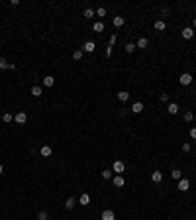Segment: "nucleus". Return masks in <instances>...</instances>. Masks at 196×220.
<instances>
[{
  "label": "nucleus",
  "instance_id": "1",
  "mask_svg": "<svg viewBox=\"0 0 196 220\" xmlns=\"http://www.w3.org/2000/svg\"><path fill=\"white\" fill-rule=\"evenodd\" d=\"M14 120H16V122H18V124H20V126H22V124H26V122H28V114H26V112H24V110H20V112H18V114H16V116H14Z\"/></svg>",
  "mask_w": 196,
  "mask_h": 220
},
{
  "label": "nucleus",
  "instance_id": "37",
  "mask_svg": "<svg viewBox=\"0 0 196 220\" xmlns=\"http://www.w3.org/2000/svg\"><path fill=\"white\" fill-rule=\"evenodd\" d=\"M2 173H4V165L0 163V175H2Z\"/></svg>",
  "mask_w": 196,
  "mask_h": 220
},
{
  "label": "nucleus",
  "instance_id": "30",
  "mask_svg": "<svg viewBox=\"0 0 196 220\" xmlns=\"http://www.w3.org/2000/svg\"><path fill=\"white\" fill-rule=\"evenodd\" d=\"M96 16H98V18H104V16H106V8H104V6H100V8L96 10Z\"/></svg>",
  "mask_w": 196,
  "mask_h": 220
},
{
  "label": "nucleus",
  "instance_id": "3",
  "mask_svg": "<svg viewBox=\"0 0 196 220\" xmlns=\"http://www.w3.org/2000/svg\"><path fill=\"white\" fill-rule=\"evenodd\" d=\"M188 187H190V181H188V179H181V181H178V185H177V189L182 191V193H186Z\"/></svg>",
  "mask_w": 196,
  "mask_h": 220
},
{
  "label": "nucleus",
  "instance_id": "19",
  "mask_svg": "<svg viewBox=\"0 0 196 220\" xmlns=\"http://www.w3.org/2000/svg\"><path fill=\"white\" fill-rule=\"evenodd\" d=\"M118 98L122 100V102H126V100L130 98V93H128V90H120V93H118Z\"/></svg>",
  "mask_w": 196,
  "mask_h": 220
},
{
  "label": "nucleus",
  "instance_id": "4",
  "mask_svg": "<svg viewBox=\"0 0 196 220\" xmlns=\"http://www.w3.org/2000/svg\"><path fill=\"white\" fill-rule=\"evenodd\" d=\"M100 220H116V216H114V210L106 208V210L102 212V216H100Z\"/></svg>",
  "mask_w": 196,
  "mask_h": 220
},
{
  "label": "nucleus",
  "instance_id": "11",
  "mask_svg": "<svg viewBox=\"0 0 196 220\" xmlns=\"http://www.w3.org/2000/svg\"><path fill=\"white\" fill-rule=\"evenodd\" d=\"M124 169H126L124 161H114V171H116V173H124Z\"/></svg>",
  "mask_w": 196,
  "mask_h": 220
},
{
  "label": "nucleus",
  "instance_id": "17",
  "mask_svg": "<svg viewBox=\"0 0 196 220\" xmlns=\"http://www.w3.org/2000/svg\"><path fill=\"white\" fill-rule=\"evenodd\" d=\"M171 177H173L174 181H181V179H182V171H178V169H173V171H171Z\"/></svg>",
  "mask_w": 196,
  "mask_h": 220
},
{
  "label": "nucleus",
  "instance_id": "7",
  "mask_svg": "<svg viewBox=\"0 0 196 220\" xmlns=\"http://www.w3.org/2000/svg\"><path fill=\"white\" fill-rule=\"evenodd\" d=\"M0 69H2V71H4V69H12V71H14V69H16V65H12V63H8L4 57H0Z\"/></svg>",
  "mask_w": 196,
  "mask_h": 220
},
{
  "label": "nucleus",
  "instance_id": "29",
  "mask_svg": "<svg viewBox=\"0 0 196 220\" xmlns=\"http://www.w3.org/2000/svg\"><path fill=\"white\" fill-rule=\"evenodd\" d=\"M102 179H106V181L112 179V171H110V169H104V171H102Z\"/></svg>",
  "mask_w": 196,
  "mask_h": 220
},
{
  "label": "nucleus",
  "instance_id": "14",
  "mask_svg": "<svg viewBox=\"0 0 196 220\" xmlns=\"http://www.w3.org/2000/svg\"><path fill=\"white\" fill-rule=\"evenodd\" d=\"M82 16H84L86 20H90V18H94V16H96V10H92V8H86V10L82 12Z\"/></svg>",
  "mask_w": 196,
  "mask_h": 220
},
{
  "label": "nucleus",
  "instance_id": "32",
  "mask_svg": "<svg viewBox=\"0 0 196 220\" xmlns=\"http://www.w3.org/2000/svg\"><path fill=\"white\" fill-rule=\"evenodd\" d=\"M159 100H161V102H167V100H169V94L161 93V94H159Z\"/></svg>",
  "mask_w": 196,
  "mask_h": 220
},
{
  "label": "nucleus",
  "instance_id": "9",
  "mask_svg": "<svg viewBox=\"0 0 196 220\" xmlns=\"http://www.w3.org/2000/svg\"><path fill=\"white\" fill-rule=\"evenodd\" d=\"M131 112H134V114H139V112H143V102H139V100H137V102H134V106H131Z\"/></svg>",
  "mask_w": 196,
  "mask_h": 220
},
{
  "label": "nucleus",
  "instance_id": "2",
  "mask_svg": "<svg viewBox=\"0 0 196 220\" xmlns=\"http://www.w3.org/2000/svg\"><path fill=\"white\" fill-rule=\"evenodd\" d=\"M178 81H181V85H182V87H188V85L192 83V75H190V73H182Z\"/></svg>",
  "mask_w": 196,
  "mask_h": 220
},
{
  "label": "nucleus",
  "instance_id": "34",
  "mask_svg": "<svg viewBox=\"0 0 196 220\" xmlns=\"http://www.w3.org/2000/svg\"><path fill=\"white\" fill-rule=\"evenodd\" d=\"M190 149H192V146H190L188 142H186V143H182V152H190Z\"/></svg>",
  "mask_w": 196,
  "mask_h": 220
},
{
  "label": "nucleus",
  "instance_id": "22",
  "mask_svg": "<svg viewBox=\"0 0 196 220\" xmlns=\"http://www.w3.org/2000/svg\"><path fill=\"white\" fill-rule=\"evenodd\" d=\"M41 155H43V157H49V155H51V146H43V147H41Z\"/></svg>",
  "mask_w": 196,
  "mask_h": 220
},
{
  "label": "nucleus",
  "instance_id": "35",
  "mask_svg": "<svg viewBox=\"0 0 196 220\" xmlns=\"http://www.w3.org/2000/svg\"><path fill=\"white\" fill-rule=\"evenodd\" d=\"M106 57H112V45L106 47Z\"/></svg>",
  "mask_w": 196,
  "mask_h": 220
},
{
  "label": "nucleus",
  "instance_id": "10",
  "mask_svg": "<svg viewBox=\"0 0 196 220\" xmlns=\"http://www.w3.org/2000/svg\"><path fill=\"white\" fill-rule=\"evenodd\" d=\"M182 37H184V39H192V37H194V30L192 28H184L182 30Z\"/></svg>",
  "mask_w": 196,
  "mask_h": 220
},
{
  "label": "nucleus",
  "instance_id": "20",
  "mask_svg": "<svg viewBox=\"0 0 196 220\" xmlns=\"http://www.w3.org/2000/svg\"><path fill=\"white\" fill-rule=\"evenodd\" d=\"M41 93H43V90H41L39 85H34V87H31V94L34 96H41Z\"/></svg>",
  "mask_w": 196,
  "mask_h": 220
},
{
  "label": "nucleus",
  "instance_id": "27",
  "mask_svg": "<svg viewBox=\"0 0 196 220\" xmlns=\"http://www.w3.org/2000/svg\"><path fill=\"white\" fill-rule=\"evenodd\" d=\"M65 206L69 208V210H71V208L75 206V198H73V197H69V198H67V202H65Z\"/></svg>",
  "mask_w": 196,
  "mask_h": 220
},
{
  "label": "nucleus",
  "instance_id": "12",
  "mask_svg": "<svg viewBox=\"0 0 196 220\" xmlns=\"http://www.w3.org/2000/svg\"><path fill=\"white\" fill-rule=\"evenodd\" d=\"M147 45H149L147 37H139V39H137V44H135V47H139V49H145Z\"/></svg>",
  "mask_w": 196,
  "mask_h": 220
},
{
  "label": "nucleus",
  "instance_id": "26",
  "mask_svg": "<svg viewBox=\"0 0 196 220\" xmlns=\"http://www.w3.org/2000/svg\"><path fill=\"white\" fill-rule=\"evenodd\" d=\"M2 120H4V122H6V124H8V122H12V120H14V116L10 114V112H4V114H2Z\"/></svg>",
  "mask_w": 196,
  "mask_h": 220
},
{
  "label": "nucleus",
  "instance_id": "31",
  "mask_svg": "<svg viewBox=\"0 0 196 220\" xmlns=\"http://www.w3.org/2000/svg\"><path fill=\"white\" fill-rule=\"evenodd\" d=\"M47 216H49V214H47L45 210H41V212L38 214V220H47Z\"/></svg>",
  "mask_w": 196,
  "mask_h": 220
},
{
  "label": "nucleus",
  "instance_id": "25",
  "mask_svg": "<svg viewBox=\"0 0 196 220\" xmlns=\"http://www.w3.org/2000/svg\"><path fill=\"white\" fill-rule=\"evenodd\" d=\"M184 120H186V122H192V120H194V112H192V110H186V112H184Z\"/></svg>",
  "mask_w": 196,
  "mask_h": 220
},
{
  "label": "nucleus",
  "instance_id": "21",
  "mask_svg": "<svg viewBox=\"0 0 196 220\" xmlns=\"http://www.w3.org/2000/svg\"><path fill=\"white\" fill-rule=\"evenodd\" d=\"M165 28H167V24L163 22V20H157V22H155V30H157V31H163Z\"/></svg>",
  "mask_w": 196,
  "mask_h": 220
},
{
  "label": "nucleus",
  "instance_id": "36",
  "mask_svg": "<svg viewBox=\"0 0 196 220\" xmlns=\"http://www.w3.org/2000/svg\"><path fill=\"white\" fill-rule=\"evenodd\" d=\"M116 39H118V37H116V34H114V35H110V41H108V44H110V45H114V44H116Z\"/></svg>",
  "mask_w": 196,
  "mask_h": 220
},
{
  "label": "nucleus",
  "instance_id": "24",
  "mask_svg": "<svg viewBox=\"0 0 196 220\" xmlns=\"http://www.w3.org/2000/svg\"><path fill=\"white\" fill-rule=\"evenodd\" d=\"M92 30H94V31H104V24H102V22H94V24H92Z\"/></svg>",
  "mask_w": 196,
  "mask_h": 220
},
{
  "label": "nucleus",
  "instance_id": "38",
  "mask_svg": "<svg viewBox=\"0 0 196 220\" xmlns=\"http://www.w3.org/2000/svg\"><path fill=\"white\" fill-rule=\"evenodd\" d=\"M192 24H194V28H196V18H194V20H192Z\"/></svg>",
  "mask_w": 196,
  "mask_h": 220
},
{
  "label": "nucleus",
  "instance_id": "5",
  "mask_svg": "<svg viewBox=\"0 0 196 220\" xmlns=\"http://www.w3.org/2000/svg\"><path fill=\"white\" fill-rule=\"evenodd\" d=\"M94 49H96V44H94V41H86V44L82 45V51L84 53H92Z\"/></svg>",
  "mask_w": 196,
  "mask_h": 220
},
{
  "label": "nucleus",
  "instance_id": "33",
  "mask_svg": "<svg viewBox=\"0 0 196 220\" xmlns=\"http://www.w3.org/2000/svg\"><path fill=\"white\" fill-rule=\"evenodd\" d=\"M190 138H192V139H196V126H192V128H190Z\"/></svg>",
  "mask_w": 196,
  "mask_h": 220
},
{
  "label": "nucleus",
  "instance_id": "13",
  "mask_svg": "<svg viewBox=\"0 0 196 220\" xmlns=\"http://www.w3.org/2000/svg\"><path fill=\"white\" fill-rule=\"evenodd\" d=\"M53 85H55V79L51 77V75H47V77H43V87H53Z\"/></svg>",
  "mask_w": 196,
  "mask_h": 220
},
{
  "label": "nucleus",
  "instance_id": "8",
  "mask_svg": "<svg viewBox=\"0 0 196 220\" xmlns=\"http://www.w3.org/2000/svg\"><path fill=\"white\" fill-rule=\"evenodd\" d=\"M151 181H153V183H161V181H163V173H161V171H153V173H151Z\"/></svg>",
  "mask_w": 196,
  "mask_h": 220
},
{
  "label": "nucleus",
  "instance_id": "23",
  "mask_svg": "<svg viewBox=\"0 0 196 220\" xmlns=\"http://www.w3.org/2000/svg\"><path fill=\"white\" fill-rule=\"evenodd\" d=\"M124 49H126V53H134V51L137 49V47H135V44H131V41H130V44H126Z\"/></svg>",
  "mask_w": 196,
  "mask_h": 220
},
{
  "label": "nucleus",
  "instance_id": "16",
  "mask_svg": "<svg viewBox=\"0 0 196 220\" xmlns=\"http://www.w3.org/2000/svg\"><path fill=\"white\" fill-rule=\"evenodd\" d=\"M124 24H126V20L122 18V16H114V26H116V28H122Z\"/></svg>",
  "mask_w": 196,
  "mask_h": 220
},
{
  "label": "nucleus",
  "instance_id": "18",
  "mask_svg": "<svg viewBox=\"0 0 196 220\" xmlns=\"http://www.w3.org/2000/svg\"><path fill=\"white\" fill-rule=\"evenodd\" d=\"M114 185H116V187H124V185H126L124 177H122V175H116V177H114Z\"/></svg>",
  "mask_w": 196,
  "mask_h": 220
},
{
  "label": "nucleus",
  "instance_id": "15",
  "mask_svg": "<svg viewBox=\"0 0 196 220\" xmlns=\"http://www.w3.org/2000/svg\"><path fill=\"white\" fill-rule=\"evenodd\" d=\"M167 112H169V114H177V112H178V104L177 102H171V104L167 106Z\"/></svg>",
  "mask_w": 196,
  "mask_h": 220
},
{
  "label": "nucleus",
  "instance_id": "28",
  "mask_svg": "<svg viewBox=\"0 0 196 220\" xmlns=\"http://www.w3.org/2000/svg\"><path fill=\"white\" fill-rule=\"evenodd\" d=\"M82 53H84L82 49H77L75 53H73V59H75V61H78V59H82Z\"/></svg>",
  "mask_w": 196,
  "mask_h": 220
},
{
  "label": "nucleus",
  "instance_id": "6",
  "mask_svg": "<svg viewBox=\"0 0 196 220\" xmlns=\"http://www.w3.org/2000/svg\"><path fill=\"white\" fill-rule=\"evenodd\" d=\"M78 202H81L82 206H88V205H90V195H86V193H82V195L78 197Z\"/></svg>",
  "mask_w": 196,
  "mask_h": 220
}]
</instances>
